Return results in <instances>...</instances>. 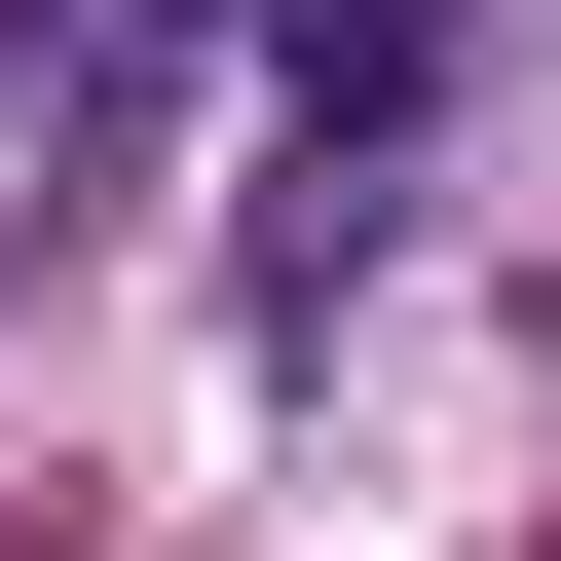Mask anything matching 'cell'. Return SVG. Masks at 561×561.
I'll list each match as a JSON object with an SVG mask.
<instances>
[{
	"instance_id": "6da1fadb",
	"label": "cell",
	"mask_w": 561,
	"mask_h": 561,
	"mask_svg": "<svg viewBox=\"0 0 561 561\" xmlns=\"http://www.w3.org/2000/svg\"><path fill=\"white\" fill-rule=\"evenodd\" d=\"M449 38H486V0H262V76H300V187H337V150H412V113H449Z\"/></svg>"
}]
</instances>
